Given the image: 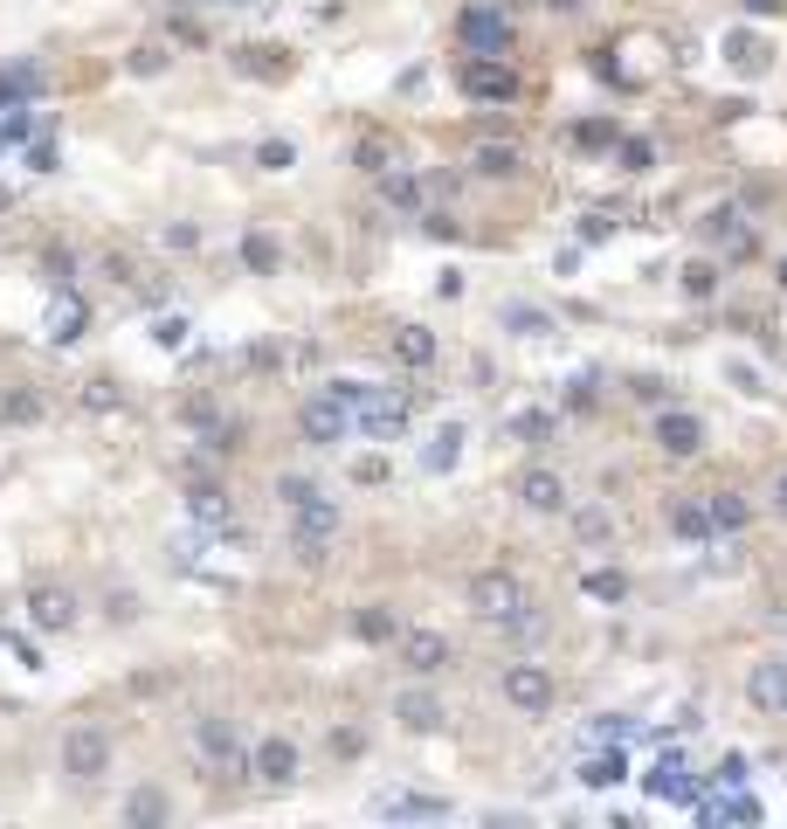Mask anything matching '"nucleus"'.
<instances>
[{"instance_id":"obj_55","label":"nucleus","mask_w":787,"mask_h":829,"mask_svg":"<svg viewBox=\"0 0 787 829\" xmlns=\"http://www.w3.org/2000/svg\"><path fill=\"white\" fill-rule=\"evenodd\" d=\"M228 8H235V0H228Z\"/></svg>"},{"instance_id":"obj_26","label":"nucleus","mask_w":787,"mask_h":829,"mask_svg":"<svg viewBox=\"0 0 787 829\" xmlns=\"http://www.w3.org/2000/svg\"><path fill=\"white\" fill-rule=\"evenodd\" d=\"M704 505H712V526H719V532H740L746 518H753V505L740 498V491H712V498H704Z\"/></svg>"},{"instance_id":"obj_52","label":"nucleus","mask_w":787,"mask_h":829,"mask_svg":"<svg viewBox=\"0 0 787 829\" xmlns=\"http://www.w3.org/2000/svg\"><path fill=\"white\" fill-rule=\"evenodd\" d=\"M774 505H780V518H787V471L774 477Z\"/></svg>"},{"instance_id":"obj_28","label":"nucleus","mask_w":787,"mask_h":829,"mask_svg":"<svg viewBox=\"0 0 787 829\" xmlns=\"http://www.w3.org/2000/svg\"><path fill=\"white\" fill-rule=\"evenodd\" d=\"M353 629H359L366 643H401V629H394V615H387L380 602H366V609L353 615Z\"/></svg>"},{"instance_id":"obj_54","label":"nucleus","mask_w":787,"mask_h":829,"mask_svg":"<svg viewBox=\"0 0 787 829\" xmlns=\"http://www.w3.org/2000/svg\"><path fill=\"white\" fill-rule=\"evenodd\" d=\"M0 207H8V187H0Z\"/></svg>"},{"instance_id":"obj_47","label":"nucleus","mask_w":787,"mask_h":829,"mask_svg":"<svg viewBox=\"0 0 787 829\" xmlns=\"http://www.w3.org/2000/svg\"><path fill=\"white\" fill-rule=\"evenodd\" d=\"M131 69H139V76H152V69H166V49H139V56H131Z\"/></svg>"},{"instance_id":"obj_21","label":"nucleus","mask_w":787,"mask_h":829,"mask_svg":"<svg viewBox=\"0 0 787 829\" xmlns=\"http://www.w3.org/2000/svg\"><path fill=\"white\" fill-rule=\"evenodd\" d=\"M35 90H42V69H35V63L0 69V111H21V104H35Z\"/></svg>"},{"instance_id":"obj_23","label":"nucleus","mask_w":787,"mask_h":829,"mask_svg":"<svg viewBox=\"0 0 787 829\" xmlns=\"http://www.w3.org/2000/svg\"><path fill=\"white\" fill-rule=\"evenodd\" d=\"M456 456H463V422H442L422 450V471H456Z\"/></svg>"},{"instance_id":"obj_17","label":"nucleus","mask_w":787,"mask_h":829,"mask_svg":"<svg viewBox=\"0 0 787 829\" xmlns=\"http://www.w3.org/2000/svg\"><path fill=\"white\" fill-rule=\"evenodd\" d=\"M29 622H35L42 636L69 629V622H76V594H69V588H35V594H29Z\"/></svg>"},{"instance_id":"obj_20","label":"nucleus","mask_w":787,"mask_h":829,"mask_svg":"<svg viewBox=\"0 0 787 829\" xmlns=\"http://www.w3.org/2000/svg\"><path fill=\"white\" fill-rule=\"evenodd\" d=\"M76 340H84V298L63 291L48 304V346H76Z\"/></svg>"},{"instance_id":"obj_44","label":"nucleus","mask_w":787,"mask_h":829,"mask_svg":"<svg viewBox=\"0 0 787 829\" xmlns=\"http://www.w3.org/2000/svg\"><path fill=\"white\" fill-rule=\"evenodd\" d=\"M152 340H160V346H180V340H187V319H152Z\"/></svg>"},{"instance_id":"obj_33","label":"nucleus","mask_w":787,"mask_h":829,"mask_svg":"<svg viewBox=\"0 0 787 829\" xmlns=\"http://www.w3.org/2000/svg\"><path fill=\"white\" fill-rule=\"evenodd\" d=\"M477 173H490V180L518 173V146H477Z\"/></svg>"},{"instance_id":"obj_7","label":"nucleus","mask_w":787,"mask_h":829,"mask_svg":"<svg viewBox=\"0 0 787 829\" xmlns=\"http://www.w3.org/2000/svg\"><path fill=\"white\" fill-rule=\"evenodd\" d=\"M456 90H463L470 104H518V69H511L505 56H470V63L456 69Z\"/></svg>"},{"instance_id":"obj_49","label":"nucleus","mask_w":787,"mask_h":829,"mask_svg":"<svg viewBox=\"0 0 787 829\" xmlns=\"http://www.w3.org/2000/svg\"><path fill=\"white\" fill-rule=\"evenodd\" d=\"M29 166H35V173H48V166H56V146H48V139H42V146H29Z\"/></svg>"},{"instance_id":"obj_24","label":"nucleus","mask_w":787,"mask_h":829,"mask_svg":"<svg viewBox=\"0 0 787 829\" xmlns=\"http://www.w3.org/2000/svg\"><path fill=\"white\" fill-rule=\"evenodd\" d=\"M166 816H173V801H166L160 788H131V795H125V822L152 829V822H166Z\"/></svg>"},{"instance_id":"obj_51","label":"nucleus","mask_w":787,"mask_h":829,"mask_svg":"<svg viewBox=\"0 0 787 829\" xmlns=\"http://www.w3.org/2000/svg\"><path fill=\"white\" fill-rule=\"evenodd\" d=\"M746 14H780V0H740Z\"/></svg>"},{"instance_id":"obj_34","label":"nucleus","mask_w":787,"mask_h":829,"mask_svg":"<svg viewBox=\"0 0 787 829\" xmlns=\"http://www.w3.org/2000/svg\"><path fill=\"white\" fill-rule=\"evenodd\" d=\"M725 56H732V63H740L746 76H759V69H767V49H759L753 35H732V42H725Z\"/></svg>"},{"instance_id":"obj_10","label":"nucleus","mask_w":787,"mask_h":829,"mask_svg":"<svg viewBox=\"0 0 787 829\" xmlns=\"http://www.w3.org/2000/svg\"><path fill=\"white\" fill-rule=\"evenodd\" d=\"M298 740H283V733H270V740H256L249 746V774H256V788H291L298 782Z\"/></svg>"},{"instance_id":"obj_25","label":"nucleus","mask_w":787,"mask_h":829,"mask_svg":"<svg viewBox=\"0 0 787 829\" xmlns=\"http://www.w3.org/2000/svg\"><path fill=\"white\" fill-rule=\"evenodd\" d=\"M670 532H677V539H698V547H704V539L719 532V526H712V505H670Z\"/></svg>"},{"instance_id":"obj_37","label":"nucleus","mask_w":787,"mask_h":829,"mask_svg":"<svg viewBox=\"0 0 787 829\" xmlns=\"http://www.w3.org/2000/svg\"><path fill=\"white\" fill-rule=\"evenodd\" d=\"M587 594H594V602H622V594H628V581L601 567V574H587Z\"/></svg>"},{"instance_id":"obj_36","label":"nucleus","mask_w":787,"mask_h":829,"mask_svg":"<svg viewBox=\"0 0 787 829\" xmlns=\"http://www.w3.org/2000/svg\"><path fill=\"white\" fill-rule=\"evenodd\" d=\"M380 194H387L394 207H414V201H422V187H414V173H380Z\"/></svg>"},{"instance_id":"obj_48","label":"nucleus","mask_w":787,"mask_h":829,"mask_svg":"<svg viewBox=\"0 0 787 829\" xmlns=\"http://www.w3.org/2000/svg\"><path fill=\"white\" fill-rule=\"evenodd\" d=\"M353 477H359V484H380V477H387V463H380V456H359V463H353Z\"/></svg>"},{"instance_id":"obj_13","label":"nucleus","mask_w":787,"mask_h":829,"mask_svg":"<svg viewBox=\"0 0 787 829\" xmlns=\"http://www.w3.org/2000/svg\"><path fill=\"white\" fill-rule=\"evenodd\" d=\"M656 450L677 456V463L698 456V450H704V422H698L691 408H664V415H656Z\"/></svg>"},{"instance_id":"obj_27","label":"nucleus","mask_w":787,"mask_h":829,"mask_svg":"<svg viewBox=\"0 0 787 829\" xmlns=\"http://www.w3.org/2000/svg\"><path fill=\"white\" fill-rule=\"evenodd\" d=\"M704 822H759V801L732 788L725 801H704Z\"/></svg>"},{"instance_id":"obj_53","label":"nucleus","mask_w":787,"mask_h":829,"mask_svg":"<svg viewBox=\"0 0 787 829\" xmlns=\"http://www.w3.org/2000/svg\"><path fill=\"white\" fill-rule=\"evenodd\" d=\"M546 8H553V14H573V8H581V0H546Z\"/></svg>"},{"instance_id":"obj_3","label":"nucleus","mask_w":787,"mask_h":829,"mask_svg":"<svg viewBox=\"0 0 787 829\" xmlns=\"http://www.w3.org/2000/svg\"><path fill=\"white\" fill-rule=\"evenodd\" d=\"M111 761H118V746H111V733H104L97 719H84V725L63 733V774L76 788H97L104 774H111Z\"/></svg>"},{"instance_id":"obj_14","label":"nucleus","mask_w":787,"mask_h":829,"mask_svg":"<svg viewBox=\"0 0 787 829\" xmlns=\"http://www.w3.org/2000/svg\"><path fill=\"white\" fill-rule=\"evenodd\" d=\"M518 505H525V512H539V518L567 512V505H573V498H567V477H560V471H546V463H532V471L518 477Z\"/></svg>"},{"instance_id":"obj_38","label":"nucleus","mask_w":787,"mask_h":829,"mask_svg":"<svg viewBox=\"0 0 787 829\" xmlns=\"http://www.w3.org/2000/svg\"><path fill=\"white\" fill-rule=\"evenodd\" d=\"M511 435H532V443H546V435H553V415H511Z\"/></svg>"},{"instance_id":"obj_40","label":"nucleus","mask_w":787,"mask_h":829,"mask_svg":"<svg viewBox=\"0 0 787 829\" xmlns=\"http://www.w3.org/2000/svg\"><path fill=\"white\" fill-rule=\"evenodd\" d=\"M21 139H29V104H21V111H8V118H0V152H8V146H21Z\"/></svg>"},{"instance_id":"obj_6","label":"nucleus","mask_w":787,"mask_h":829,"mask_svg":"<svg viewBox=\"0 0 787 829\" xmlns=\"http://www.w3.org/2000/svg\"><path fill=\"white\" fill-rule=\"evenodd\" d=\"M470 609H477L484 622H518L525 609H532V594H525V581L505 574V567H484V574L470 581Z\"/></svg>"},{"instance_id":"obj_32","label":"nucleus","mask_w":787,"mask_h":829,"mask_svg":"<svg viewBox=\"0 0 787 829\" xmlns=\"http://www.w3.org/2000/svg\"><path fill=\"white\" fill-rule=\"evenodd\" d=\"M235 63H242L249 76H291V56H277V49H242Z\"/></svg>"},{"instance_id":"obj_9","label":"nucleus","mask_w":787,"mask_h":829,"mask_svg":"<svg viewBox=\"0 0 787 829\" xmlns=\"http://www.w3.org/2000/svg\"><path fill=\"white\" fill-rule=\"evenodd\" d=\"M746 706L759 719H787V657H753L746 664Z\"/></svg>"},{"instance_id":"obj_35","label":"nucleus","mask_w":787,"mask_h":829,"mask_svg":"<svg viewBox=\"0 0 787 829\" xmlns=\"http://www.w3.org/2000/svg\"><path fill=\"white\" fill-rule=\"evenodd\" d=\"M505 325H511V332H525V340L553 332V325H546V311H532V304H505Z\"/></svg>"},{"instance_id":"obj_50","label":"nucleus","mask_w":787,"mask_h":829,"mask_svg":"<svg viewBox=\"0 0 787 829\" xmlns=\"http://www.w3.org/2000/svg\"><path fill=\"white\" fill-rule=\"evenodd\" d=\"M90 408H118V395H111V380H90V395H84Z\"/></svg>"},{"instance_id":"obj_41","label":"nucleus","mask_w":787,"mask_h":829,"mask_svg":"<svg viewBox=\"0 0 787 829\" xmlns=\"http://www.w3.org/2000/svg\"><path fill=\"white\" fill-rule=\"evenodd\" d=\"M712 782H719V788H740V782H746V754H725V761L712 767Z\"/></svg>"},{"instance_id":"obj_31","label":"nucleus","mask_w":787,"mask_h":829,"mask_svg":"<svg viewBox=\"0 0 787 829\" xmlns=\"http://www.w3.org/2000/svg\"><path fill=\"white\" fill-rule=\"evenodd\" d=\"M256 166H262V173H291V166H298V146H291V139H262V146H256Z\"/></svg>"},{"instance_id":"obj_18","label":"nucleus","mask_w":787,"mask_h":829,"mask_svg":"<svg viewBox=\"0 0 787 829\" xmlns=\"http://www.w3.org/2000/svg\"><path fill=\"white\" fill-rule=\"evenodd\" d=\"M649 795H656V801H698V782H691L684 754H664V761L649 767Z\"/></svg>"},{"instance_id":"obj_46","label":"nucleus","mask_w":787,"mask_h":829,"mask_svg":"<svg viewBox=\"0 0 787 829\" xmlns=\"http://www.w3.org/2000/svg\"><path fill=\"white\" fill-rule=\"evenodd\" d=\"M35 415H42L35 395H14V401H8V422H35Z\"/></svg>"},{"instance_id":"obj_43","label":"nucleus","mask_w":787,"mask_h":829,"mask_svg":"<svg viewBox=\"0 0 787 829\" xmlns=\"http://www.w3.org/2000/svg\"><path fill=\"white\" fill-rule=\"evenodd\" d=\"M622 166L628 173H649V139H622Z\"/></svg>"},{"instance_id":"obj_39","label":"nucleus","mask_w":787,"mask_h":829,"mask_svg":"<svg viewBox=\"0 0 787 829\" xmlns=\"http://www.w3.org/2000/svg\"><path fill=\"white\" fill-rule=\"evenodd\" d=\"M684 291H691V298H712V291H719V270H712V263H691V270H684Z\"/></svg>"},{"instance_id":"obj_22","label":"nucleus","mask_w":787,"mask_h":829,"mask_svg":"<svg viewBox=\"0 0 787 829\" xmlns=\"http://www.w3.org/2000/svg\"><path fill=\"white\" fill-rule=\"evenodd\" d=\"M187 512H194V526H207V532H235V505L222 498V491H194V498H187Z\"/></svg>"},{"instance_id":"obj_12","label":"nucleus","mask_w":787,"mask_h":829,"mask_svg":"<svg viewBox=\"0 0 787 829\" xmlns=\"http://www.w3.org/2000/svg\"><path fill=\"white\" fill-rule=\"evenodd\" d=\"M366 809L387 816V822H435V816H450V801L442 795H414V788H380Z\"/></svg>"},{"instance_id":"obj_11","label":"nucleus","mask_w":787,"mask_h":829,"mask_svg":"<svg viewBox=\"0 0 787 829\" xmlns=\"http://www.w3.org/2000/svg\"><path fill=\"white\" fill-rule=\"evenodd\" d=\"M359 429L380 435V443H387V435H401L408 429V395H394V387H366V395H359Z\"/></svg>"},{"instance_id":"obj_42","label":"nucleus","mask_w":787,"mask_h":829,"mask_svg":"<svg viewBox=\"0 0 787 829\" xmlns=\"http://www.w3.org/2000/svg\"><path fill=\"white\" fill-rule=\"evenodd\" d=\"M242 256H249V270H277V249H270V236H249V243H242Z\"/></svg>"},{"instance_id":"obj_8","label":"nucleus","mask_w":787,"mask_h":829,"mask_svg":"<svg viewBox=\"0 0 787 829\" xmlns=\"http://www.w3.org/2000/svg\"><path fill=\"white\" fill-rule=\"evenodd\" d=\"M505 706L525 712V719H539V712H553V670L546 664H505Z\"/></svg>"},{"instance_id":"obj_45","label":"nucleus","mask_w":787,"mask_h":829,"mask_svg":"<svg viewBox=\"0 0 787 829\" xmlns=\"http://www.w3.org/2000/svg\"><path fill=\"white\" fill-rule=\"evenodd\" d=\"M573 139L581 146H615V125H573Z\"/></svg>"},{"instance_id":"obj_29","label":"nucleus","mask_w":787,"mask_h":829,"mask_svg":"<svg viewBox=\"0 0 787 829\" xmlns=\"http://www.w3.org/2000/svg\"><path fill=\"white\" fill-rule=\"evenodd\" d=\"M581 782H587V788H615V782H628V761H622V746H615V754H594V761L581 767Z\"/></svg>"},{"instance_id":"obj_19","label":"nucleus","mask_w":787,"mask_h":829,"mask_svg":"<svg viewBox=\"0 0 787 829\" xmlns=\"http://www.w3.org/2000/svg\"><path fill=\"white\" fill-rule=\"evenodd\" d=\"M704 243L725 249V256H753V228H746L740 215H732V207H719V215L704 222Z\"/></svg>"},{"instance_id":"obj_30","label":"nucleus","mask_w":787,"mask_h":829,"mask_svg":"<svg viewBox=\"0 0 787 829\" xmlns=\"http://www.w3.org/2000/svg\"><path fill=\"white\" fill-rule=\"evenodd\" d=\"M394 346H401V359H408V367H429V359H435L429 325H401V340H394Z\"/></svg>"},{"instance_id":"obj_1","label":"nucleus","mask_w":787,"mask_h":829,"mask_svg":"<svg viewBox=\"0 0 787 829\" xmlns=\"http://www.w3.org/2000/svg\"><path fill=\"white\" fill-rule=\"evenodd\" d=\"M283 512H291V553H298L304 567H319V560L332 553V539H338V518H346V512H338V498H325V491L311 484L304 498L283 505Z\"/></svg>"},{"instance_id":"obj_4","label":"nucleus","mask_w":787,"mask_h":829,"mask_svg":"<svg viewBox=\"0 0 787 829\" xmlns=\"http://www.w3.org/2000/svg\"><path fill=\"white\" fill-rule=\"evenodd\" d=\"M298 429H304V443H311V450H338V443H346V435L359 429V408L338 395V387H325V395H311V401H304Z\"/></svg>"},{"instance_id":"obj_15","label":"nucleus","mask_w":787,"mask_h":829,"mask_svg":"<svg viewBox=\"0 0 787 829\" xmlns=\"http://www.w3.org/2000/svg\"><path fill=\"white\" fill-rule=\"evenodd\" d=\"M401 664L414 678H435V670H450V636L435 629H401Z\"/></svg>"},{"instance_id":"obj_2","label":"nucleus","mask_w":787,"mask_h":829,"mask_svg":"<svg viewBox=\"0 0 787 829\" xmlns=\"http://www.w3.org/2000/svg\"><path fill=\"white\" fill-rule=\"evenodd\" d=\"M187 740H194V761H201L207 774H215V782H222V774H249V740H242V719H228V712H201Z\"/></svg>"},{"instance_id":"obj_16","label":"nucleus","mask_w":787,"mask_h":829,"mask_svg":"<svg viewBox=\"0 0 787 829\" xmlns=\"http://www.w3.org/2000/svg\"><path fill=\"white\" fill-rule=\"evenodd\" d=\"M394 719H401L408 733H442V725H450V706H442L435 691H401L394 698Z\"/></svg>"},{"instance_id":"obj_5","label":"nucleus","mask_w":787,"mask_h":829,"mask_svg":"<svg viewBox=\"0 0 787 829\" xmlns=\"http://www.w3.org/2000/svg\"><path fill=\"white\" fill-rule=\"evenodd\" d=\"M456 42L470 49V56H505L511 49V14L497 8V0H470V8L456 14Z\"/></svg>"}]
</instances>
